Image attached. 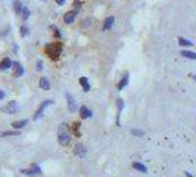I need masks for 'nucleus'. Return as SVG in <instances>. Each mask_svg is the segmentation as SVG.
I'll list each match as a JSON object with an SVG mask.
<instances>
[{"label": "nucleus", "mask_w": 196, "mask_h": 177, "mask_svg": "<svg viewBox=\"0 0 196 177\" xmlns=\"http://www.w3.org/2000/svg\"><path fill=\"white\" fill-rule=\"evenodd\" d=\"M27 123H28V120H19V121L12 123V127H14V128H22V127L27 126Z\"/></svg>", "instance_id": "obj_18"}, {"label": "nucleus", "mask_w": 196, "mask_h": 177, "mask_svg": "<svg viewBox=\"0 0 196 177\" xmlns=\"http://www.w3.org/2000/svg\"><path fill=\"white\" fill-rule=\"evenodd\" d=\"M74 133L77 137L80 136V123H74Z\"/></svg>", "instance_id": "obj_25"}, {"label": "nucleus", "mask_w": 196, "mask_h": 177, "mask_svg": "<svg viewBox=\"0 0 196 177\" xmlns=\"http://www.w3.org/2000/svg\"><path fill=\"white\" fill-rule=\"evenodd\" d=\"M186 177H193V176H192L190 173H187V171H186Z\"/></svg>", "instance_id": "obj_31"}, {"label": "nucleus", "mask_w": 196, "mask_h": 177, "mask_svg": "<svg viewBox=\"0 0 196 177\" xmlns=\"http://www.w3.org/2000/svg\"><path fill=\"white\" fill-rule=\"evenodd\" d=\"M19 131H5V133H0V136H18Z\"/></svg>", "instance_id": "obj_24"}, {"label": "nucleus", "mask_w": 196, "mask_h": 177, "mask_svg": "<svg viewBox=\"0 0 196 177\" xmlns=\"http://www.w3.org/2000/svg\"><path fill=\"white\" fill-rule=\"evenodd\" d=\"M133 168L137 170V171H140V173H146V171H148V168H146L142 162H133Z\"/></svg>", "instance_id": "obj_19"}, {"label": "nucleus", "mask_w": 196, "mask_h": 177, "mask_svg": "<svg viewBox=\"0 0 196 177\" xmlns=\"http://www.w3.org/2000/svg\"><path fill=\"white\" fill-rule=\"evenodd\" d=\"M77 14H78L77 11H71V12L65 14V16H63V22H65V24H72L74 19H75V15H77Z\"/></svg>", "instance_id": "obj_11"}, {"label": "nucleus", "mask_w": 196, "mask_h": 177, "mask_svg": "<svg viewBox=\"0 0 196 177\" xmlns=\"http://www.w3.org/2000/svg\"><path fill=\"white\" fill-rule=\"evenodd\" d=\"M178 43H180L181 46H192V44H193V41H190V40H187V39H183V37H178Z\"/></svg>", "instance_id": "obj_22"}, {"label": "nucleus", "mask_w": 196, "mask_h": 177, "mask_svg": "<svg viewBox=\"0 0 196 177\" xmlns=\"http://www.w3.org/2000/svg\"><path fill=\"white\" fill-rule=\"evenodd\" d=\"M18 109H19V105H18L16 101H11L6 106H3V111H5L6 114H16Z\"/></svg>", "instance_id": "obj_5"}, {"label": "nucleus", "mask_w": 196, "mask_h": 177, "mask_svg": "<svg viewBox=\"0 0 196 177\" xmlns=\"http://www.w3.org/2000/svg\"><path fill=\"white\" fill-rule=\"evenodd\" d=\"M30 15H31L30 9H28L27 6H24V8H22V11H21V16H22V19H28V18H30Z\"/></svg>", "instance_id": "obj_21"}, {"label": "nucleus", "mask_w": 196, "mask_h": 177, "mask_svg": "<svg viewBox=\"0 0 196 177\" xmlns=\"http://www.w3.org/2000/svg\"><path fill=\"white\" fill-rule=\"evenodd\" d=\"M180 55L183 58H187V59H196V53L195 52H190V50H181Z\"/></svg>", "instance_id": "obj_17"}, {"label": "nucleus", "mask_w": 196, "mask_h": 177, "mask_svg": "<svg viewBox=\"0 0 196 177\" xmlns=\"http://www.w3.org/2000/svg\"><path fill=\"white\" fill-rule=\"evenodd\" d=\"M38 2H44V0H38Z\"/></svg>", "instance_id": "obj_32"}, {"label": "nucleus", "mask_w": 196, "mask_h": 177, "mask_svg": "<svg viewBox=\"0 0 196 177\" xmlns=\"http://www.w3.org/2000/svg\"><path fill=\"white\" fill-rule=\"evenodd\" d=\"M3 98H5V92H3V90H0V101H2Z\"/></svg>", "instance_id": "obj_30"}, {"label": "nucleus", "mask_w": 196, "mask_h": 177, "mask_svg": "<svg viewBox=\"0 0 196 177\" xmlns=\"http://www.w3.org/2000/svg\"><path fill=\"white\" fill-rule=\"evenodd\" d=\"M58 140L62 146H68L71 143V134H69V130H68V126L65 123H62L58 128Z\"/></svg>", "instance_id": "obj_1"}, {"label": "nucleus", "mask_w": 196, "mask_h": 177, "mask_svg": "<svg viewBox=\"0 0 196 177\" xmlns=\"http://www.w3.org/2000/svg\"><path fill=\"white\" fill-rule=\"evenodd\" d=\"M80 84L83 86V90H84V92H88V90H90V84H88L87 77H81V78H80Z\"/></svg>", "instance_id": "obj_16"}, {"label": "nucleus", "mask_w": 196, "mask_h": 177, "mask_svg": "<svg viewBox=\"0 0 196 177\" xmlns=\"http://www.w3.org/2000/svg\"><path fill=\"white\" fill-rule=\"evenodd\" d=\"M53 103V101H44V102H41L40 103V106H38V109H37V112L34 114V120H40L41 117H43V114H44V109L49 106V105H52Z\"/></svg>", "instance_id": "obj_4"}, {"label": "nucleus", "mask_w": 196, "mask_h": 177, "mask_svg": "<svg viewBox=\"0 0 196 177\" xmlns=\"http://www.w3.org/2000/svg\"><path fill=\"white\" fill-rule=\"evenodd\" d=\"M27 34H28V28H27V27H21V36L25 37Z\"/></svg>", "instance_id": "obj_26"}, {"label": "nucleus", "mask_w": 196, "mask_h": 177, "mask_svg": "<svg viewBox=\"0 0 196 177\" xmlns=\"http://www.w3.org/2000/svg\"><path fill=\"white\" fill-rule=\"evenodd\" d=\"M37 69H38V71L43 69V62H41V61H37Z\"/></svg>", "instance_id": "obj_28"}, {"label": "nucleus", "mask_w": 196, "mask_h": 177, "mask_svg": "<svg viewBox=\"0 0 196 177\" xmlns=\"http://www.w3.org/2000/svg\"><path fill=\"white\" fill-rule=\"evenodd\" d=\"M80 115H81V118H83V120H87V118H91V117H93V112H91L87 106H84V105H83V106L80 108Z\"/></svg>", "instance_id": "obj_9"}, {"label": "nucleus", "mask_w": 196, "mask_h": 177, "mask_svg": "<svg viewBox=\"0 0 196 177\" xmlns=\"http://www.w3.org/2000/svg\"><path fill=\"white\" fill-rule=\"evenodd\" d=\"M53 28V33H55V36L58 37V39H61V31H59V28H56V27H52Z\"/></svg>", "instance_id": "obj_27"}, {"label": "nucleus", "mask_w": 196, "mask_h": 177, "mask_svg": "<svg viewBox=\"0 0 196 177\" xmlns=\"http://www.w3.org/2000/svg\"><path fill=\"white\" fill-rule=\"evenodd\" d=\"M74 153L77 155V156H80V158H84L86 156V153H87V149H86V146L84 145H75V148H74Z\"/></svg>", "instance_id": "obj_7"}, {"label": "nucleus", "mask_w": 196, "mask_h": 177, "mask_svg": "<svg viewBox=\"0 0 196 177\" xmlns=\"http://www.w3.org/2000/svg\"><path fill=\"white\" fill-rule=\"evenodd\" d=\"M117 106H118V115H117V126H121V124H120V115L123 114V109H124V101H123V99H118V101H117Z\"/></svg>", "instance_id": "obj_12"}, {"label": "nucleus", "mask_w": 196, "mask_h": 177, "mask_svg": "<svg viewBox=\"0 0 196 177\" xmlns=\"http://www.w3.org/2000/svg\"><path fill=\"white\" fill-rule=\"evenodd\" d=\"M21 173L22 174H25V176H28V177H38V176H41V168L37 165V164H34L31 168H28V170H21Z\"/></svg>", "instance_id": "obj_3"}, {"label": "nucleus", "mask_w": 196, "mask_h": 177, "mask_svg": "<svg viewBox=\"0 0 196 177\" xmlns=\"http://www.w3.org/2000/svg\"><path fill=\"white\" fill-rule=\"evenodd\" d=\"M65 98H66V102H68V108H69V111H71V112H75V111H77V103H75L74 96H72L69 92H66V93H65Z\"/></svg>", "instance_id": "obj_6"}, {"label": "nucleus", "mask_w": 196, "mask_h": 177, "mask_svg": "<svg viewBox=\"0 0 196 177\" xmlns=\"http://www.w3.org/2000/svg\"><path fill=\"white\" fill-rule=\"evenodd\" d=\"M195 80H196V75H195Z\"/></svg>", "instance_id": "obj_33"}, {"label": "nucleus", "mask_w": 196, "mask_h": 177, "mask_svg": "<svg viewBox=\"0 0 196 177\" xmlns=\"http://www.w3.org/2000/svg\"><path fill=\"white\" fill-rule=\"evenodd\" d=\"M12 68H14V77L15 78H18V77H21L24 74V68H22V65L19 62H14Z\"/></svg>", "instance_id": "obj_8"}, {"label": "nucleus", "mask_w": 196, "mask_h": 177, "mask_svg": "<svg viewBox=\"0 0 196 177\" xmlns=\"http://www.w3.org/2000/svg\"><path fill=\"white\" fill-rule=\"evenodd\" d=\"M128 77H130L128 74H125V75L123 77V80H121V81L118 83V86H117V88H118V90H123V88H124V87L128 84Z\"/></svg>", "instance_id": "obj_15"}, {"label": "nucleus", "mask_w": 196, "mask_h": 177, "mask_svg": "<svg viewBox=\"0 0 196 177\" xmlns=\"http://www.w3.org/2000/svg\"><path fill=\"white\" fill-rule=\"evenodd\" d=\"M14 65V62L9 59V58H3L0 61V71H5V69H9L11 66Z\"/></svg>", "instance_id": "obj_10"}, {"label": "nucleus", "mask_w": 196, "mask_h": 177, "mask_svg": "<svg viewBox=\"0 0 196 177\" xmlns=\"http://www.w3.org/2000/svg\"><path fill=\"white\" fill-rule=\"evenodd\" d=\"M114 22H115V18L114 16H108L105 19V22H103V30H111L112 25H114Z\"/></svg>", "instance_id": "obj_14"}, {"label": "nucleus", "mask_w": 196, "mask_h": 177, "mask_svg": "<svg viewBox=\"0 0 196 177\" xmlns=\"http://www.w3.org/2000/svg\"><path fill=\"white\" fill-rule=\"evenodd\" d=\"M131 134H134L136 137H142V136H143L145 133H143L142 130H137V128H133V130H131Z\"/></svg>", "instance_id": "obj_23"}, {"label": "nucleus", "mask_w": 196, "mask_h": 177, "mask_svg": "<svg viewBox=\"0 0 196 177\" xmlns=\"http://www.w3.org/2000/svg\"><path fill=\"white\" fill-rule=\"evenodd\" d=\"M22 8H24V6H22V3L19 2V0H15V2H14V9H15V12L21 15V11H22Z\"/></svg>", "instance_id": "obj_20"}, {"label": "nucleus", "mask_w": 196, "mask_h": 177, "mask_svg": "<svg viewBox=\"0 0 196 177\" xmlns=\"http://www.w3.org/2000/svg\"><path fill=\"white\" fill-rule=\"evenodd\" d=\"M61 52H62V44L61 43H50V44H47L46 46V53L50 56V59H58L59 58V55H61Z\"/></svg>", "instance_id": "obj_2"}, {"label": "nucleus", "mask_w": 196, "mask_h": 177, "mask_svg": "<svg viewBox=\"0 0 196 177\" xmlns=\"http://www.w3.org/2000/svg\"><path fill=\"white\" fill-rule=\"evenodd\" d=\"M56 3H58L59 6H62V5L65 3V0H56Z\"/></svg>", "instance_id": "obj_29"}, {"label": "nucleus", "mask_w": 196, "mask_h": 177, "mask_svg": "<svg viewBox=\"0 0 196 177\" xmlns=\"http://www.w3.org/2000/svg\"><path fill=\"white\" fill-rule=\"evenodd\" d=\"M38 86H40V88H43V90H49L50 88V81L46 77H41L40 81H38Z\"/></svg>", "instance_id": "obj_13"}]
</instances>
